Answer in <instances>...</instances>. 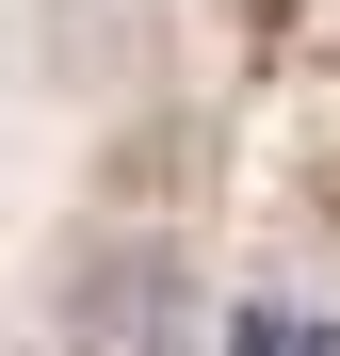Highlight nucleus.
Wrapping results in <instances>:
<instances>
[{
  "instance_id": "obj_1",
  "label": "nucleus",
  "mask_w": 340,
  "mask_h": 356,
  "mask_svg": "<svg viewBox=\"0 0 340 356\" xmlns=\"http://www.w3.org/2000/svg\"><path fill=\"white\" fill-rule=\"evenodd\" d=\"M195 340V275L162 243H97L65 275V356H179Z\"/></svg>"
},
{
  "instance_id": "obj_2",
  "label": "nucleus",
  "mask_w": 340,
  "mask_h": 356,
  "mask_svg": "<svg viewBox=\"0 0 340 356\" xmlns=\"http://www.w3.org/2000/svg\"><path fill=\"white\" fill-rule=\"evenodd\" d=\"M227 356H340V324H324V308H243Z\"/></svg>"
}]
</instances>
